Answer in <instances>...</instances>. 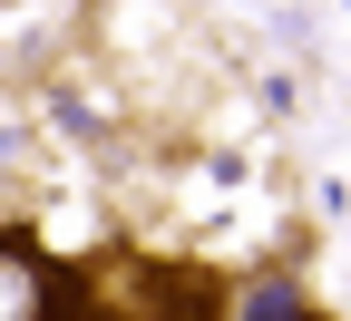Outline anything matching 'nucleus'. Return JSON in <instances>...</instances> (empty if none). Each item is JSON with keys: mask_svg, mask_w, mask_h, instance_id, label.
Returning a JSON list of instances; mask_svg holds the SVG:
<instances>
[{"mask_svg": "<svg viewBox=\"0 0 351 321\" xmlns=\"http://www.w3.org/2000/svg\"><path fill=\"white\" fill-rule=\"evenodd\" d=\"M39 321H225V283L205 263H166V253H88V263H49Z\"/></svg>", "mask_w": 351, "mask_h": 321, "instance_id": "1", "label": "nucleus"}, {"mask_svg": "<svg viewBox=\"0 0 351 321\" xmlns=\"http://www.w3.org/2000/svg\"><path fill=\"white\" fill-rule=\"evenodd\" d=\"M225 321H322V311L302 302V292L283 283V272H263V283H254L244 302H225Z\"/></svg>", "mask_w": 351, "mask_h": 321, "instance_id": "3", "label": "nucleus"}, {"mask_svg": "<svg viewBox=\"0 0 351 321\" xmlns=\"http://www.w3.org/2000/svg\"><path fill=\"white\" fill-rule=\"evenodd\" d=\"M39 292H49V253L0 234V321H39Z\"/></svg>", "mask_w": 351, "mask_h": 321, "instance_id": "2", "label": "nucleus"}]
</instances>
